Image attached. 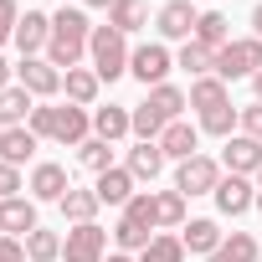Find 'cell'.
Here are the masks:
<instances>
[{
  "instance_id": "4316f807",
  "label": "cell",
  "mask_w": 262,
  "mask_h": 262,
  "mask_svg": "<svg viewBox=\"0 0 262 262\" xmlns=\"http://www.w3.org/2000/svg\"><path fill=\"white\" fill-rule=\"evenodd\" d=\"M262 252H257V236L252 231H231L226 242H221V252H211L206 262H257Z\"/></svg>"
},
{
  "instance_id": "83f0119b",
  "label": "cell",
  "mask_w": 262,
  "mask_h": 262,
  "mask_svg": "<svg viewBox=\"0 0 262 262\" xmlns=\"http://www.w3.org/2000/svg\"><path fill=\"white\" fill-rule=\"evenodd\" d=\"M236 128H242V108H231V103H221V108L201 113V134H216V139H231Z\"/></svg>"
},
{
  "instance_id": "60d3db41",
  "label": "cell",
  "mask_w": 262,
  "mask_h": 262,
  "mask_svg": "<svg viewBox=\"0 0 262 262\" xmlns=\"http://www.w3.org/2000/svg\"><path fill=\"white\" fill-rule=\"evenodd\" d=\"M0 262H31L21 236H0Z\"/></svg>"
},
{
  "instance_id": "5b68a950",
  "label": "cell",
  "mask_w": 262,
  "mask_h": 262,
  "mask_svg": "<svg viewBox=\"0 0 262 262\" xmlns=\"http://www.w3.org/2000/svg\"><path fill=\"white\" fill-rule=\"evenodd\" d=\"M170 67H175V57H170L165 41H144V47L128 52V77H139L144 88H160L170 77Z\"/></svg>"
},
{
  "instance_id": "1f68e13d",
  "label": "cell",
  "mask_w": 262,
  "mask_h": 262,
  "mask_svg": "<svg viewBox=\"0 0 262 262\" xmlns=\"http://www.w3.org/2000/svg\"><path fill=\"white\" fill-rule=\"evenodd\" d=\"M155 216H160V231L185 226V195L180 190H155Z\"/></svg>"
},
{
  "instance_id": "836d02e7",
  "label": "cell",
  "mask_w": 262,
  "mask_h": 262,
  "mask_svg": "<svg viewBox=\"0 0 262 262\" xmlns=\"http://www.w3.org/2000/svg\"><path fill=\"white\" fill-rule=\"evenodd\" d=\"M165 128H170V118H165V113H160V108L144 98V103L134 108V134H139V139H160Z\"/></svg>"
},
{
  "instance_id": "8992f818",
  "label": "cell",
  "mask_w": 262,
  "mask_h": 262,
  "mask_svg": "<svg viewBox=\"0 0 262 262\" xmlns=\"http://www.w3.org/2000/svg\"><path fill=\"white\" fill-rule=\"evenodd\" d=\"M62 262H108V231L98 221L88 226H72L62 236Z\"/></svg>"
},
{
  "instance_id": "277c9868",
  "label": "cell",
  "mask_w": 262,
  "mask_h": 262,
  "mask_svg": "<svg viewBox=\"0 0 262 262\" xmlns=\"http://www.w3.org/2000/svg\"><path fill=\"white\" fill-rule=\"evenodd\" d=\"M216 185H221V160H211V155H190L180 170H175V190L190 201V195H216Z\"/></svg>"
},
{
  "instance_id": "484cf974",
  "label": "cell",
  "mask_w": 262,
  "mask_h": 262,
  "mask_svg": "<svg viewBox=\"0 0 262 262\" xmlns=\"http://www.w3.org/2000/svg\"><path fill=\"white\" fill-rule=\"evenodd\" d=\"M221 103H231V88L211 72V77H195L190 82V108H201V113H211V108H221Z\"/></svg>"
},
{
  "instance_id": "f1b7e54d",
  "label": "cell",
  "mask_w": 262,
  "mask_h": 262,
  "mask_svg": "<svg viewBox=\"0 0 262 262\" xmlns=\"http://www.w3.org/2000/svg\"><path fill=\"white\" fill-rule=\"evenodd\" d=\"M77 165H82V170H93V175L113 170V144H108V139H98V134H93V139H82V144H77Z\"/></svg>"
},
{
  "instance_id": "ee69618b",
  "label": "cell",
  "mask_w": 262,
  "mask_h": 262,
  "mask_svg": "<svg viewBox=\"0 0 262 262\" xmlns=\"http://www.w3.org/2000/svg\"><path fill=\"white\" fill-rule=\"evenodd\" d=\"M252 93H257V103H262V72H257V77H252Z\"/></svg>"
},
{
  "instance_id": "2e32d148",
  "label": "cell",
  "mask_w": 262,
  "mask_h": 262,
  "mask_svg": "<svg viewBox=\"0 0 262 262\" xmlns=\"http://www.w3.org/2000/svg\"><path fill=\"white\" fill-rule=\"evenodd\" d=\"M0 226H6V236H31L41 221H36V201L31 195H11V201H0Z\"/></svg>"
},
{
  "instance_id": "44dd1931",
  "label": "cell",
  "mask_w": 262,
  "mask_h": 262,
  "mask_svg": "<svg viewBox=\"0 0 262 262\" xmlns=\"http://www.w3.org/2000/svg\"><path fill=\"white\" fill-rule=\"evenodd\" d=\"M36 144H41V139L31 134L26 123H21V128H0V160H6V165H16V170L36 155Z\"/></svg>"
},
{
  "instance_id": "7bdbcfd3",
  "label": "cell",
  "mask_w": 262,
  "mask_h": 262,
  "mask_svg": "<svg viewBox=\"0 0 262 262\" xmlns=\"http://www.w3.org/2000/svg\"><path fill=\"white\" fill-rule=\"evenodd\" d=\"M252 36L262 41V0H257V6H252Z\"/></svg>"
},
{
  "instance_id": "f6af8a7d",
  "label": "cell",
  "mask_w": 262,
  "mask_h": 262,
  "mask_svg": "<svg viewBox=\"0 0 262 262\" xmlns=\"http://www.w3.org/2000/svg\"><path fill=\"white\" fill-rule=\"evenodd\" d=\"M82 6H98V11H108V6H113V0H82Z\"/></svg>"
},
{
  "instance_id": "4fadbf2b",
  "label": "cell",
  "mask_w": 262,
  "mask_h": 262,
  "mask_svg": "<svg viewBox=\"0 0 262 262\" xmlns=\"http://www.w3.org/2000/svg\"><path fill=\"white\" fill-rule=\"evenodd\" d=\"M88 128H93V113L88 108H77V103H57V118H52V139L57 144H82L88 139Z\"/></svg>"
},
{
  "instance_id": "8d00e7d4",
  "label": "cell",
  "mask_w": 262,
  "mask_h": 262,
  "mask_svg": "<svg viewBox=\"0 0 262 262\" xmlns=\"http://www.w3.org/2000/svg\"><path fill=\"white\" fill-rule=\"evenodd\" d=\"M52 118H57V103H36L31 118H26V128H31L36 139H52Z\"/></svg>"
},
{
  "instance_id": "7c38bea8",
  "label": "cell",
  "mask_w": 262,
  "mask_h": 262,
  "mask_svg": "<svg viewBox=\"0 0 262 262\" xmlns=\"http://www.w3.org/2000/svg\"><path fill=\"white\" fill-rule=\"evenodd\" d=\"M221 165L231 170V175H257L262 170V139H247V134H231L226 139V149H221Z\"/></svg>"
},
{
  "instance_id": "681fc988",
  "label": "cell",
  "mask_w": 262,
  "mask_h": 262,
  "mask_svg": "<svg viewBox=\"0 0 262 262\" xmlns=\"http://www.w3.org/2000/svg\"><path fill=\"white\" fill-rule=\"evenodd\" d=\"M257 262H262V257H257Z\"/></svg>"
},
{
  "instance_id": "b9f144b4",
  "label": "cell",
  "mask_w": 262,
  "mask_h": 262,
  "mask_svg": "<svg viewBox=\"0 0 262 262\" xmlns=\"http://www.w3.org/2000/svg\"><path fill=\"white\" fill-rule=\"evenodd\" d=\"M6 88H16V67H11L6 57H0V93H6Z\"/></svg>"
},
{
  "instance_id": "30bf717a",
  "label": "cell",
  "mask_w": 262,
  "mask_h": 262,
  "mask_svg": "<svg viewBox=\"0 0 262 262\" xmlns=\"http://www.w3.org/2000/svg\"><path fill=\"white\" fill-rule=\"evenodd\" d=\"M26 190H31V201H62V195L72 190V175H67V165H57V160H36Z\"/></svg>"
},
{
  "instance_id": "d590c367",
  "label": "cell",
  "mask_w": 262,
  "mask_h": 262,
  "mask_svg": "<svg viewBox=\"0 0 262 262\" xmlns=\"http://www.w3.org/2000/svg\"><path fill=\"white\" fill-rule=\"evenodd\" d=\"M149 242H155V231H144V226H134V221L118 216V226H113V247L118 252H144Z\"/></svg>"
},
{
  "instance_id": "7402d4cb",
  "label": "cell",
  "mask_w": 262,
  "mask_h": 262,
  "mask_svg": "<svg viewBox=\"0 0 262 262\" xmlns=\"http://www.w3.org/2000/svg\"><path fill=\"white\" fill-rule=\"evenodd\" d=\"M57 206H62V216H67L72 226H88V221H98V211H103L98 190H77V185H72V190H67Z\"/></svg>"
},
{
  "instance_id": "d4e9b609",
  "label": "cell",
  "mask_w": 262,
  "mask_h": 262,
  "mask_svg": "<svg viewBox=\"0 0 262 262\" xmlns=\"http://www.w3.org/2000/svg\"><path fill=\"white\" fill-rule=\"evenodd\" d=\"M190 41H201L206 52H221L226 41H231V21L221 16V11H201V21H195V36Z\"/></svg>"
},
{
  "instance_id": "f35d334b",
  "label": "cell",
  "mask_w": 262,
  "mask_h": 262,
  "mask_svg": "<svg viewBox=\"0 0 262 262\" xmlns=\"http://www.w3.org/2000/svg\"><path fill=\"white\" fill-rule=\"evenodd\" d=\"M236 134H247V139H262V103H257V98L242 108V128H236Z\"/></svg>"
},
{
  "instance_id": "5bb4252c",
  "label": "cell",
  "mask_w": 262,
  "mask_h": 262,
  "mask_svg": "<svg viewBox=\"0 0 262 262\" xmlns=\"http://www.w3.org/2000/svg\"><path fill=\"white\" fill-rule=\"evenodd\" d=\"M160 149H165V160H175V165H185L190 155H201V123H185V118H175L165 134H160Z\"/></svg>"
},
{
  "instance_id": "9c48e42d",
  "label": "cell",
  "mask_w": 262,
  "mask_h": 262,
  "mask_svg": "<svg viewBox=\"0 0 262 262\" xmlns=\"http://www.w3.org/2000/svg\"><path fill=\"white\" fill-rule=\"evenodd\" d=\"M16 52L21 57H47V41H52V16L47 11H21V26H16Z\"/></svg>"
},
{
  "instance_id": "f546056e",
  "label": "cell",
  "mask_w": 262,
  "mask_h": 262,
  "mask_svg": "<svg viewBox=\"0 0 262 262\" xmlns=\"http://www.w3.org/2000/svg\"><path fill=\"white\" fill-rule=\"evenodd\" d=\"M139 262H185V242L175 231H155V242L139 252Z\"/></svg>"
},
{
  "instance_id": "7dc6e473",
  "label": "cell",
  "mask_w": 262,
  "mask_h": 262,
  "mask_svg": "<svg viewBox=\"0 0 262 262\" xmlns=\"http://www.w3.org/2000/svg\"><path fill=\"white\" fill-rule=\"evenodd\" d=\"M257 211H262V170H257Z\"/></svg>"
},
{
  "instance_id": "d6a6232c",
  "label": "cell",
  "mask_w": 262,
  "mask_h": 262,
  "mask_svg": "<svg viewBox=\"0 0 262 262\" xmlns=\"http://www.w3.org/2000/svg\"><path fill=\"white\" fill-rule=\"evenodd\" d=\"M26 257H31V262H62V236L47 231V226H36V231L26 236Z\"/></svg>"
},
{
  "instance_id": "3957f363",
  "label": "cell",
  "mask_w": 262,
  "mask_h": 262,
  "mask_svg": "<svg viewBox=\"0 0 262 262\" xmlns=\"http://www.w3.org/2000/svg\"><path fill=\"white\" fill-rule=\"evenodd\" d=\"M226 88L231 82H242V77H257L262 72V41L257 36H236V41H226L221 52H216V67H211Z\"/></svg>"
},
{
  "instance_id": "74e56055",
  "label": "cell",
  "mask_w": 262,
  "mask_h": 262,
  "mask_svg": "<svg viewBox=\"0 0 262 262\" xmlns=\"http://www.w3.org/2000/svg\"><path fill=\"white\" fill-rule=\"evenodd\" d=\"M16 26H21V6L16 0H0V47L16 36Z\"/></svg>"
},
{
  "instance_id": "e0dca14e",
  "label": "cell",
  "mask_w": 262,
  "mask_h": 262,
  "mask_svg": "<svg viewBox=\"0 0 262 262\" xmlns=\"http://www.w3.org/2000/svg\"><path fill=\"white\" fill-rule=\"evenodd\" d=\"M180 242H185V252H195V257H211V252H221L226 231H221L211 216H195V221H185V226H180Z\"/></svg>"
},
{
  "instance_id": "7a4b0ae2",
  "label": "cell",
  "mask_w": 262,
  "mask_h": 262,
  "mask_svg": "<svg viewBox=\"0 0 262 262\" xmlns=\"http://www.w3.org/2000/svg\"><path fill=\"white\" fill-rule=\"evenodd\" d=\"M128 36L123 31H113V26H93V41H88V57H93V72L103 77V82H118L123 72H128Z\"/></svg>"
},
{
  "instance_id": "ba28073f",
  "label": "cell",
  "mask_w": 262,
  "mask_h": 262,
  "mask_svg": "<svg viewBox=\"0 0 262 262\" xmlns=\"http://www.w3.org/2000/svg\"><path fill=\"white\" fill-rule=\"evenodd\" d=\"M195 21H201V11L190 6V0H170V6H160V16H155L160 36L165 41H180V47L195 36Z\"/></svg>"
},
{
  "instance_id": "ffe728a7",
  "label": "cell",
  "mask_w": 262,
  "mask_h": 262,
  "mask_svg": "<svg viewBox=\"0 0 262 262\" xmlns=\"http://www.w3.org/2000/svg\"><path fill=\"white\" fill-rule=\"evenodd\" d=\"M98 88H103V77H98L93 67L62 72V93H67V103H77V108H93V103H98Z\"/></svg>"
},
{
  "instance_id": "cb8c5ba5",
  "label": "cell",
  "mask_w": 262,
  "mask_h": 262,
  "mask_svg": "<svg viewBox=\"0 0 262 262\" xmlns=\"http://www.w3.org/2000/svg\"><path fill=\"white\" fill-rule=\"evenodd\" d=\"M144 21H149V6H144V0H113V6H108V26L123 31V36L144 31Z\"/></svg>"
},
{
  "instance_id": "603a6c76",
  "label": "cell",
  "mask_w": 262,
  "mask_h": 262,
  "mask_svg": "<svg viewBox=\"0 0 262 262\" xmlns=\"http://www.w3.org/2000/svg\"><path fill=\"white\" fill-rule=\"evenodd\" d=\"M31 108H36V98L16 82V88H6L0 93V128H21L26 118H31Z\"/></svg>"
},
{
  "instance_id": "bcb514c9",
  "label": "cell",
  "mask_w": 262,
  "mask_h": 262,
  "mask_svg": "<svg viewBox=\"0 0 262 262\" xmlns=\"http://www.w3.org/2000/svg\"><path fill=\"white\" fill-rule=\"evenodd\" d=\"M108 262H134V257H128V252H113V257H108Z\"/></svg>"
},
{
  "instance_id": "52a82bcc",
  "label": "cell",
  "mask_w": 262,
  "mask_h": 262,
  "mask_svg": "<svg viewBox=\"0 0 262 262\" xmlns=\"http://www.w3.org/2000/svg\"><path fill=\"white\" fill-rule=\"evenodd\" d=\"M16 82H21L31 98H41V103L62 93V72H57L47 57H21V62H16Z\"/></svg>"
},
{
  "instance_id": "9a60e30c",
  "label": "cell",
  "mask_w": 262,
  "mask_h": 262,
  "mask_svg": "<svg viewBox=\"0 0 262 262\" xmlns=\"http://www.w3.org/2000/svg\"><path fill=\"white\" fill-rule=\"evenodd\" d=\"M93 190H98V201H103V206H128V201L139 195V180L128 175L123 165H113V170H103V175L93 180Z\"/></svg>"
},
{
  "instance_id": "4dcf8cb0",
  "label": "cell",
  "mask_w": 262,
  "mask_h": 262,
  "mask_svg": "<svg viewBox=\"0 0 262 262\" xmlns=\"http://www.w3.org/2000/svg\"><path fill=\"white\" fill-rule=\"evenodd\" d=\"M175 67H185V72H190V82H195V77H211L216 52H206L201 41H185V47H180V57H175Z\"/></svg>"
},
{
  "instance_id": "d6986e66",
  "label": "cell",
  "mask_w": 262,
  "mask_h": 262,
  "mask_svg": "<svg viewBox=\"0 0 262 262\" xmlns=\"http://www.w3.org/2000/svg\"><path fill=\"white\" fill-rule=\"evenodd\" d=\"M93 134L118 144L123 134H134V108H123V103H108V108H93Z\"/></svg>"
},
{
  "instance_id": "ac0fdd59",
  "label": "cell",
  "mask_w": 262,
  "mask_h": 262,
  "mask_svg": "<svg viewBox=\"0 0 262 262\" xmlns=\"http://www.w3.org/2000/svg\"><path fill=\"white\" fill-rule=\"evenodd\" d=\"M170 160H165V149H160V139H139L134 149H128V160H123V170L134 175V180H160V170H165Z\"/></svg>"
},
{
  "instance_id": "ab89813d",
  "label": "cell",
  "mask_w": 262,
  "mask_h": 262,
  "mask_svg": "<svg viewBox=\"0 0 262 262\" xmlns=\"http://www.w3.org/2000/svg\"><path fill=\"white\" fill-rule=\"evenodd\" d=\"M11 195H21V170L0 160V201H11Z\"/></svg>"
},
{
  "instance_id": "6da1fadb",
  "label": "cell",
  "mask_w": 262,
  "mask_h": 262,
  "mask_svg": "<svg viewBox=\"0 0 262 262\" xmlns=\"http://www.w3.org/2000/svg\"><path fill=\"white\" fill-rule=\"evenodd\" d=\"M88 41H93V21H88L77 6H62V11H52V41H47V62H52L57 72H72V67H82V57H88Z\"/></svg>"
},
{
  "instance_id": "e575fe53",
  "label": "cell",
  "mask_w": 262,
  "mask_h": 262,
  "mask_svg": "<svg viewBox=\"0 0 262 262\" xmlns=\"http://www.w3.org/2000/svg\"><path fill=\"white\" fill-rule=\"evenodd\" d=\"M123 221H134V226H144V231H160V216H155V190H139L134 201L123 206Z\"/></svg>"
},
{
  "instance_id": "8fae6325",
  "label": "cell",
  "mask_w": 262,
  "mask_h": 262,
  "mask_svg": "<svg viewBox=\"0 0 262 262\" xmlns=\"http://www.w3.org/2000/svg\"><path fill=\"white\" fill-rule=\"evenodd\" d=\"M257 206V185L247 180V175H221V185H216V211L221 216H247Z\"/></svg>"
},
{
  "instance_id": "c3c4849f",
  "label": "cell",
  "mask_w": 262,
  "mask_h": 262,
  "mask_svg": "<svg viewBox=\"0 0 262 262\" xmlns=\"http://www.w3.org/2000/svg\"><path fill=\"white\" fill-rule=\"evenodd\" d=\"M0 236H6V226H0Z\"/></svg>"
}]
</instances>
